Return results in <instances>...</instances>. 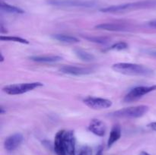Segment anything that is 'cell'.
I'll use <instances>...</instances> for the list:
<instances>
[{
    "instance_id": "83f0119b",
    "label": "cell",
    "mask_w": 156,
    "mask_h": 155,
    "mask_svg": "<svg viewBox=\"0 0 156 155\" xmlns=\"http://www.w3.org/2000/svg\"><path fill=\"white\" fill-rule=\"evenodd\" d=\"M140 155H151V154H150V153H148V152H146V151H141V152H140Z\"/></svg>"
},
{
    "instance_id": "ffe728a7",
    "label": "cell",
    "mask_w": 156,
    "mask_h": 155,
    "mask_svg": "<svg viewBox=\"0 0 156 155\" xmlns=\"http://www.w3.org/2000/svg\"><path fill=\"white\" fill-rule=\"evenodd\" d=\"M85 39L88 40V41L92 43H95L98 44H107L109 43L110 39L106 36H85Z\"/></svg>"
},
{
    "instance_id": "7c38bea8",
    "label": "cell",
    "mask_w": 156,
    "mask_h": 155,
    "mask_svg": "<svg viewBox=\"0 0 156 155\" xmlns=\"http://www.w3.org/2000/svg\"><path fill=\"white\" fill-rule=\"evenodd\" d=\"M95 28L98 30L117 32L128 31L129 30V27L123 24H119V23H103V24L96 25Z\"/></svg>"
},
{
    "instance_id": "9a60e30c",
    "label": "cell",
    "mask_w": 156,
    "mask_h": 155,
    "mask_svg": "<svg viewBox=\"0 0 156 155\" xmlns=\"http://www.w3.org/2000/svg\"><path fill=\"white\" fill-rule=\"evenodd\" d=\"M121 137V128L120 125L117 124L113 126L111 132H110L109 138L108 141V147L110 148L115 142H117Z\"/></svg>"
},
{
    "instance_id": "484cf974",
    "label": "cell",
    "mask_w": 156,
    "mask_h": 155,
    "mask_svg": "<svg viewBox=\"0 0 156 155\" xmlns=\"http://www.w3.org/2000/svg\"><path fill=\"white\" fill-rule=\"evenodd\" d=\"M149 25L150 26V27H155V28H156V20H153V21H149Z\"/></svg>"
},
{
    "instance_id": "d6986e66",
    "label": "cell",
    "mask_w": 156,
    "mask_h": 155,
    "mask_svg": "<svg viewBox=\"0 0 156 155\" xmlns=\"http://www.w3.org/2000/svg\"><path fill=\"white\" fill-rule=\"evenodd\" d=\"M0 40L2 41H10V42L20 43L23 44H29L28 40H27L26 39H24V38H21L16 36H3V35H2L0 36Z\"/></svg>"
},
{
    "instance_id": "8992f818",
    "label": "cell",
    "mask_w": 156,
    "mask_h": 155,
    "mask_svg": "<svg viewBox=\"0 0 156 155\" xmlns=\"http://www.w3.org/2000/svg\"><path fill=\"white\" fill-rule=\"evenodd\" d=\"M154 91H156V84L152 85V86L136 87L128 92V94L125 96L123 100L126 103H132V102L140 100L143 96Z\"/></svg>"
},
{
    "instance_id": "8fae6325",
    "label": "cell",
    "mask_w": 156,
    "mask_h": 155,
    "mask_svg": "<svg viewBox=\"0 0 156 155\" xmlns=\"http://www.w3.org/2000/svg\"><path fill=\"white\" fill-rule=\"evenodd\" d=\"M88 130L97 136L103 137L106 134L107 126L106 124L101 120L94 119L88 125Z\"/></svg>"
},
{
    "instance_id": "9c48e42d",
    "label": "cell",
    "mask_w": 156,
    "mask_h": 155,
    "mask_svg": "<svg viewBox=\"0 0 156 155\" xmlns=\"http://www.w3.org/2000/svg\"><path fill=\"white\" fill-rule=\"evenodd\" d=\"M24 141V136L22 134L17 133L10 135L4 141V147L8 151H12L18 148Z\"/></svg>"
},
{
    "instance_id": "5b68a950",
    "label": "cell",
    "mask_w": 156,
    "mask_h": 155,
    "mask_svg": "<svg viewBox=\"0 0 156 155\" xmlns=\"http://www.w3.org/2000/svg\"><path fill=\"white\" fill-rule=\"evenodd\" d=\"M47 4L56 7L93 8L97 5L91 0H46Z\"/></svg>"
},
{
    "instance_id": "4316f807",
    "label": "cell",
    "mask_w": 156,
    "mask_h": 155,
    "mask_svg": "<svg viewBox=\"0 0 156 155\" xmlns=\"http://www.w3.org/2000/svg\"><path fill=\"white\" fill-rule=\"evenodd\" d=\"M5 112H6V110H5L4 107L2 106H1V107H0V113L4 114Z\"/></svg>"
},
{
    "instance_id": "f1b7e54d",
    "label": "cell",
    "mask_w": 156,
    "mask_h": 155,
    "mask_svg": "<svg viewBox=\"0 0 156 155\" xmlns=\"http://www.w3.org/2000/svg\"><path fill=\"white\" fill-rule=\"evenodd\" d=\"M4 60V57L2 56V55L1 54V62H2V61Z\"/></svg>"
},
{
    "instance_id": "6da1fadb",
    "label": "cell",
    "mask_w": 156,
    "mask_h": 155,
    "mask_svg": "<svg viewBox=\"0 0 156 155\" xmlns=\"http://www.w3.org/2000/svg\"><path fill=\"white\" fill-rule=\"evenodd\" d=\"M156 7V0H143L135 2L126 3V4L108 6L102 8L100 12L104 13H123V12H131V11L140 10V9H151Z\"/></svg>"
},
{
    "instance_id": "ba28073f",
    "label": "cell",
    "mask_w": 156,
    "mask_h": 155,
    "mask_svg": "<svg viewBox=\"0 0 156 155\" xmlns=\"http://www.w3.org/2000/svg\"><path fill=\"white\" fill-rule=\"evenodd\" d=\"M59 71L63 74H69V75L81 76L87 75L92 73L93 70L85 67H79L75 65H63L59 68Z\"/></svg>"
},
{
    "instance_id": "e0dca14e",
    "label": "cell",
    "mask_w": 156,
    "mask_h": 155,
    "mask_svg": "<svg viewBox=\"0 0 156 155\" xmlns=\"http://www.w3.org/2000/svg\"><path fill=\"white\" fill-rule=\"evenodd\" d=\"M0 9L2 11L7 13L11 14H23L24 13V11L21 9V8H18L17 6L12 5L8 3L5 2L1 1L0 2Z\"/></svg>"
},
{
    "instance_id": "44dd1931",
    "label": "cell",
    "mask_w": 156,
    "mask_h": 155,
    "mask_svg": "<svg viewBox=\"0 0 156 155\" xmlns=\"http://www.w3.org/2000/svg\"><path fill=\"white\" fill-rule=\"evenodd\" d=\"M75 155H92V149L88 145H83L76 150Z\"/></svg>"
},
{
    "instance_id": "30bf717a",
    "label": "cell",
    "mask_w": 156,
    "mask_h": 155,
    "mask_svg": "<svg viewBox=\"0 0 156 155\" xmlns=\"http://www.w3.org/2000/svg\"><path fill=\"white\" fill-rule=\"evenodd\" d=\"M63 144L67 154H76V137H75L74 132L65 131V133L63 135Z\"/></svg>"
},
{
    "instance_id": "2e32d148",
    "label": "cell",
    "mask_w": 156,
    "mask_h": 155,
    "mask_svg": "<svg viewBox=\"0 0 156 155\" xmlns=\"http://www.w3.org/2000/svg\"><path fill=\"white\" fill-rule=\"evenodd\" d=\"M52 37L59 42L63 43L66 44H74L79 42V40L76 36H71V35L66 34H54Z\"/></svg>"
},
{
    "instance_id": "277c9868",
    "label": "cell",
    "mask_w": 156,
    "mask_h": 155,
    "mask_svg": "<svg viewBox=\"0 0 156 155\" xmlns=\"http://www.w3.org/2000/svg\"><path fill=\"white\" fill-rule=\"evenodd\" d=\"M41 82H28V83L15 84L6 85L2 88V91L9 95H19L28 91H33L35 88L43 86Z\"/></svg>"
},
{
    "instance_id": "5bb4252c",
    "label": "cell",
    "mask_w": 156,
    "mask_h": 155,
    "mask_svg": "<svg viewBox=\"0 0 156 155\" xmlns=\"http://www.w3.org/2000/svg\"><path fill=\"white\" fill-rule=\"evenodd\" d=\"M30 60L39 63H55L58 62L62 59V58L59 56H54V55H46V56H33L30 57Z\"/></svg>"
},
{
    "instance_id": "4fadbf2b",
    "label": "cell",
    "mask_w": 156,
    "mask_h": 155,
    "mask_svg": "<svg viewBox=\"0 0 156 155\" xmlns=\"http://www.w3.org/2000/svg\"><path fill=\"white\" fill-rule=\"evenodd\" d=\"M65 133V130H60L56 133L55 136L54 144L53 149L55 153L57 155H68L66 152L65 147L63 144V135Z\"/></svg>"
},
{
    "instance_id": "7402d4cb",
    "label": "cell",
    "mask_w": 156,
    "mask_h": 155,
    "mask_svg": "<svg viewBox=\"0 0 156 155\" xmlns=\"http://www.w3.org/2000/svg\"><path fill=\"white\" fill-rule=\"evenodd\" d=\"M128 48V44L125 42H118L114 44L109 48V50H116V51H121Z\"/></svg>"
},
{
    "instance_id": "52a82bcc",
    "label": "cell",
    "mask_w": 156,
    "mask_h": 155,
    "mask_svg": "<svg viewBox=\"0 0 156 155\" xmlns=\"http://www.w3.org/2000/svg\"><path fill=\"white\" fill-rule=\"evenodd\" d=\"M84 103L89 108L93 109H105L112 106L111 100L100 97H88L83 100Z\"/></svg>"
},
{
    "instance_id": "603a6c76",
    "label": "cell",
    "mask_w": 156,
    "mask_h": 155,
    "mask_svg": "<svg viewBox=\"0 0 156 155\" xmlns=\"http://www.w3.org/2000/svg\"><path fill=\"white\" fill-rule=\"evenodd\" d=\"M148 127L150 128L151 129H152V130L155 131L156 132V122H150L149 125H148Z\"/></svg>"
},
{
    "instance_id": "cb8c5ba5",
    "label": "cell",
    "mask_w": 156,
    "mask_h": 155,
    "mask_svg": "<svg viewBox=\"0 0 156 155\" xmlns=\"http://www.w3.org/2000/svg\"><path fill=\"white\" fill-rule=\"evenodd\" d=\"M103 147H102V146H99V147L98 148L96 155H103Z\"/></svg>"
},
{
    "instance_id": "ac0fdd59",
    "label": "cell",
    "mask_w": 156,
    "mask_h": 155,
    "mask_svg": "<svg viewBox=\"0 0 156 155\" xmlns=\"http://www.w3.org/2000/svg\"><path fill=\"white\" fill-rule=\"evenodd\" d=\"M75 54L78 56L80 59H82V61H85V62H91V61L94 60L95 57L93 54L91 53H88V52L85 51L83 50H81V49H76L74 50Z\"/></svg>"
},
{
    "instance_id": "d4e9b609",
    "label": "cell",
    "mask_w": 156,
    "mask_h": 155,
    "mask_svg": "<svg viewBox=\"0 0 156 155\" xmlns=\"http://www.w3.org/2000/svg\"><path fill=\"white\" fill-rule=\"evenodd\" d=\"M0 32H1V33H6L8 32L5 27L3 26L2 23H1V25H0Z\"/></svg>"
},
{
    "instance_id": "7a4b0ae2",
    "label": "cell",
    "mask_w": 156,
    "mask_h": 155,
    "mask_svg": "<svg viewBox=\"0 0 156 155\" xmlns=\"http://www.w3.org/2000/svg\"><path fill=\"white\" fill-rule=\"evenodd\" d=\"M112 69L120 74L131 76H150L153 74L151 68L143 65L119 62L112 65Z\"/></svg>"
},
{
    "instance_id": "3957f363",
    "label": "cell",
    "mask_w": 156,
    "mask_h": 155,
    "mask_svg": "<svg viewBox=\"0 0 156 155\" xmlns=\"http://www.w3.org/2000/svg\"><path fill=\"white\" fill-rule=\"evenodd\" d=\"M149 107L146 105L123 108L110 113V116L120 119H136L143 116L149 111Z\"/></svg>"
}]
</instances>
